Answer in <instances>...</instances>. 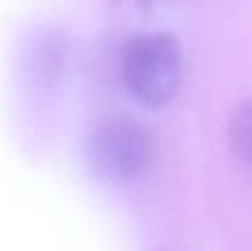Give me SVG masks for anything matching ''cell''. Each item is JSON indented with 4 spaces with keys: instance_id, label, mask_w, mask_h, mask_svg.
Returning <instances> with one entry per match:
<instances>
[{
    "instance_id": "2",
    "label": "cell",
    "mask_w": 252,
    "mask_h": 251,
    "mask_svg": "<svg viewBox=\"0 0 252 251\" xmlns=\"http://www.w3.org/2000/svg\"><path fill=\"white\" fill-rule=\"evenodd\" d=\"M155 152L149 126L134 115L105 118L90 139V158L97 173L109 179H131L143 173Z\"/></svg>"
},
{
    "instance_id": "1",
    "label": "cell",
    "mask_w": 252,
    "mask_h": 251,
    "mask_svg": "<svg viewBox=\"0 0 252 251\" xmlns=\"http://www.w3.org/2000/svg\"><path fill=\"white\" fill-rule=\"evenodd\" d=\"M120 70L134 98L152 108L164 107L174 99L183 78L180 40L165 31L136 34L123 47Z\"/></svg>"
},
{
    "instance_id": "4",
    "label": "cell",
    "mask_w": 252,
    "mask_h": 251,
    "mask_svg": "<svg viewBox=\"0 0 252 251\" xmlns=\"http://www.w3.org/2000/svg\"><path fill=\"white\" fill-rule=\"evenodd\" d=\"M157 1H158V0H137V4H139V7H140L142 10L149 12V10L155 6Z\"/></svg>"
},
{
    "instance_id": "3",
    "label": "cell",
    "mask_w": 252,
    "mask_h": 251,
    "mask_svg": "<svg viewBox=\"0 0 252 251\" xmlns=\"http://www.w3.org/2000/svg\"><path fill=\"white\" fill-rule=\"evenodd\" d=\"M229 141L239 160L252 166V96L233 111L229 121Z\"/></svg>"
}]
</instances>
